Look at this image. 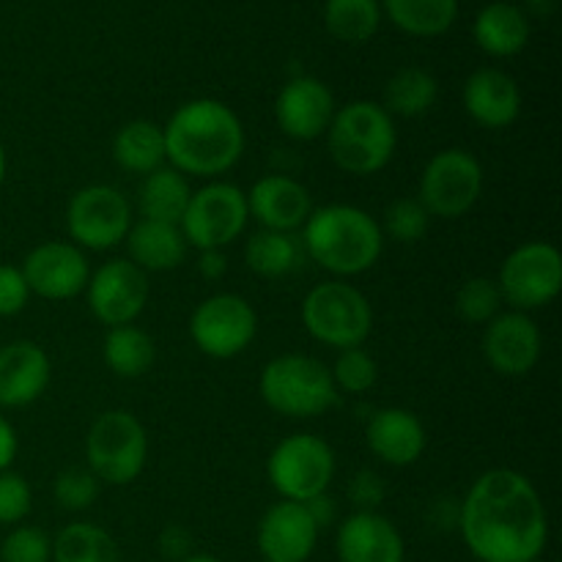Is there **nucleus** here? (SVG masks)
Wrapping results in <instances>:
<instances>
[{"label": "nucleus", "instance_id": "nucleus-1", "mask_svg": "<svg viewBox=\"0 0 562 562\" xmlns=\"http://www.w3.org/2000/svg\"><path fill=\"white\" fill-rule=\"evenodd\" d=\"M461 536L481 562H532L549 538L547 508L525 475L492 470L461 505Z\"/></svg>", "mask_w": 562, "mask_h": 562}, {"label": "nucleus", "instance_id": "nucleus-2", "mask_svg": "<svg viewBox=\"0 0 562 562\" xmlns=\"http://www.w3.org/2000/svg\"><path fill=\"white\" fill-rule=\"evenodd\" d=\"M165 159L173 170L192 176H220L239 162L245 130L228 104L195 99L181 104L162 130Z\"/></svg>", "mask_w": 562, "mask_h": 562}, {"label": "nucleus", "instance_id": "nucleus-3", "mask_svg": "<svg viewBox=\"0 0 562 562\" xmlns=\"http://www.w3.org/2000/svg\"><path fill=\"white\" fill-rule=\"evenodd\" d=\"M305 247L313 261L335 274H360L379 261L384 247L382 228L368 212L333 203L311 212L305 223Z\"/></svg>", "mask_w": 562, "mask_h": 562}, {"label": "nucleus", "instance_id": "nucleus-4", "mask_svg": "<svg viewBox=\"0 0 562 562\" xmlns=\"http://www.w3.org/2000/svg\"><path fill=\"white\" fill-rule=\"evenodd\" d=\"M329 154L351 176H373L393 159L395 126L376 102H351L329 121Z\"/></svg>", "mask_w": 562, "mask_h": 562}, {"label": "nucleus", "instance_id": "nucleus-5", "mask_svg": "<svg viewBox=\"0 0 562 562\" xmlns=\"http://www.w3.org/2000/svg\"><path fill=\"white\" fill-rule=\"evenodd\" d=\"M261 395L278 415L316 417L338 401V387L324 362L305 355H283L261 371Z\"/></svg>", "mask_w": 562, "mask_h": 562}, {"label": "nucleus", "instance_id": "nucleus-6", "mask_svg": "<svg viewBox=\"0 0 562 562\" xmlns=\"http://www.w3.org/2000/svg\"><path fill=\"white\" fill-rule=\"evenodd\" d=\"M146 428L130 412H104L93 420L86 439L88 467L99 481L110 486H126L146 467Z\"/></svg>", "mask_w": 562, "mask_h": 562}, {"label": "nucleus", "instance_id": "nucleus-7", "mask_svg": "<svg viewBox=\"0 0 562 562\" xmlns=\"http://www.w3.org/2000/svg\"><path fill=\"white\" fill-rule=\"evenodd\" d=\"M302 322L307 333L333 349H357L371 335V305L349 283H322L305 296Z\"/></svg>", "mask_w": 562, "mask_h": 562}, {"label": "nucleus", "instance_id": "nucleus-8", "mask_svg": "<svg viewBox=\"0 0 562 562\" xmlns=\"http://www.w3.org/2000/svg\"><path fill=\"white\" fill-rule=\"evenodd\" d=\"M267 475L280 497L289 503H307L327 494L335 475L333 448L313 434H291L269 456Z\"/></svg>", "mask_w": 562, "mask_h": 562}, {"label": "nucleus", "instance_id": "nucleus-9", "mask_svg": "<svg viewBox=\"0 0 562 562\" xmlns=\"http://www.w3.org/2000/svg\"><path fill=\"white\" fill-rule=\"evenodd\" d=\"M483 190V168L464 148L439 151L426 165L420 179V198L431 217H464Z\"/></svg>", "mask_w": 562, "mask_h": 562}, {"label": "nucleus", "instance_id": "nucleus-10", "mask_svg": "<svg viewBox=\"0 0 562 562\" xmlns=\"http://www.w3.org/2000/svg\"><path fill=\"white\" fill-rule=\"evenodd\" d=\"M499 296L516 311H536L549 305L562 289V258L558 247L530 241L510 252L499 269Z\"/></svg>", "mask_w": 562, "mask_h": 562}, {"label": "nucleus", "instance_id": "nucleus-11", "mask_svg": "<svg viewBox=\"0 0 562 562\" xmlns=\"http://www.w3.org/2000/svg\"><path fill=\"white\" fill-rule=\"evenodd\" d=\"M247 217H250V212H247L245 192L239 187L217 181V184L203 187L190 198V206H187L179 228L187 245L198 247L201 252L220 250L245 231Z\"/></svg>", "mask_w": 562, "mask_h": 562}, {"label": "nucleus", "instance_id": "nucleus-12", "mask_svg": "<svg viewBox=\"0 0 562 562\" xmlns=\"http://www.w3.org/2000/svg\"><path fill=\"white\" fill-rule=\"evenodd\" d=\"M258 333V318L250 302L236 294L203 300L190 318V335L198 349L217 360L241 355Z\"/></svg>", "mask_w": 562, "mask_h": 562}, {"label": "nucleus", "instance_id": "nucleus-13", "mask_svg": "<svg viewBox=\"0 0 562 562\" xmlns=\"http://www.w3.org/2000/svg\"><path fill=\"white\" fill-rule=\"evenodd\" d=\"M132 212L126 198L115 187L93 184L69 201L66 225L77 245L91 250H110L130 234Z\"/></svg>", "mask_w": 562, "mask_h": 562}, {"label": "nucleus", "instance_id": "nucleus-14", "mask_svg": "<svg viewBox=\"0 0 562 562\" xmlns=\"http://www.w3.org/2000/svg\"><path fill=\"white\" fill-rule=\"evenodd\" d=\"M148 302V280L132 261L115 258L88 280V305L108 327H126Z\"/></svg>", "mask_w": 562, "mask_h": 562}, {"label": "nucleus", "instance_id": "nucleus-15", "mask_svg": "<svg viewBox=\"0 0 562 562\" xmlns=\"http://www.w3.org/2000/svg\"><path fill=\"white\" fill-rule=\"evenodd\" d=\"M27 289L44 300H71L88 285V261L80 247L66 241H47L27 252L22 263Z\"/></svg>", "mask_w": 562, "mask_h": 562}, {"label": "nucleus", "instance_id": "nucleus-16", "mask_svg": "<svg viewBox=\"0 0 562 562\" xmlns=\"http://www.w3.org/2000/svg\"><path fill=\"white\" fill-rule=\"evenodd\" d=\"M318 541V525L305 503L272 505L258 525V549L263 562H305Z\"/></svg>", "mask_w": 562, "mask_h": 562}, {"label": "nucleus", "instance_id": "nucleus-17", "mask_svg": "<svg viewBox=\"0 0 562 562\" xmlns=\"http://www.w3.org/2000/svg\"><path fill=\"white\" fill-rule=\"evenodd\" d=\"M488 366L503 376H527L541 360V333L525 313H503L488 322L483 338Z\"/></svg>", "mask_w": 562, "mask_h": 562}, {"label": "nucleus", "instance_id": "nucleus-18", "mask_svg": "<svg viewBox=\"0 0 562 562\" xmlns=\"http://www.w3.org/2000/svg\"><path fill=\"white\" fill-rule=\"evenodd\" d=\"M280 130L294 140H316L335 115L333 91L316 77H294L274 102Z\"/></svg>", "mask_w": 562, "mask_h": 562}, {"label": "nucleus", "instance_id": "nucleus-19", "mask_svg": "<svg viewBox=\"0 0 562 562\" xmlns=\"http://www.w3.org/2000/svg\"><path fill=\"white\" fill-rule=\"evenodd\" d=\"M247 212L267 231L291 234L311 217V192L289 176H263L247 195Z\"/></svg>", "mask_w": 562, "mask_h": 562}, {"label": "nucleus", "instance_id": "nucleus-20", "mask_svg": "<svg viewBox=\"0 0 562 562\" xmlns=\"http://www.w3.org/2000/svg\"><path fill=\"white\" fill-rule=\"evenodd\" d=\"M404 538L376 510H357L338 530L340 562H404Z\"/></svg>", "mask_w": 562, "mask_h": 562}, {"label": "nucleus", "instance_id": "nucleus-21", "mask_svg": "<svg viewBox=\"0 0 562 562\" xmlns=\"http://www.w3.org/2000/svg\"><path fill=\"white\" fill-rule=\"evenodd\" d=\"M49 360L42 346L14 340L0 349V406H27L47 390Z\"/></svg>", "mask_w": 562, "mask_h": 562}, {"label": "nucleus", "instance_id": "nucleus-22", "mask_svg": "<svg viewBox=\"0 0 562 562\" xmlns=\"http://www.w3.org/2000/svg\"><path fill=\"white\" fill-rule=\"evenodd\" d=\"M464 108L486 130H505L519 119L521 91L505 71L481 69L467 80Z\"/></svg>", "mask_w": 562, "mask_h": 562}, {"label": "nucleus", "instance_id": "nucleus-23", "mask_svg": "<svg viewBox=\"0 0 562 562\" xmlns=\"http://www.w3.org/2000/svg\"><path fill=\"white\" fill-rule=\"evenodd\" d=\"M368 448L390 467H409L426 450V428L412 412L382 409L368 423Z\"/></svg>", "mask_w": 562, "mask_h": 562}, {"label": "nucleus", "instance_id": "nucleus-24", "mask_svg": "<svg viewBox=\"0 0 562 562\" xmlns=\"http://www.w3.org/2000/svg\"><path fill=\"white\" fill-rule=\"evenodd\" d=\"M126 245H130L132 263L148 272L176 269L187 258V239L179 225L157 223V220H140L126 234Z\"/></svg>", "mask_w": 562, "mask_h": 562}, {"label": "nucleus", "instance_id": "nucleus-25", "mask_svg": "<svg viewBox=\"0 0 562 562\" xmlns=\"http://www.w3.org/2000/svg\"><path fill=\"white\" fill-rule=\"evenodd\" d=\"M472 33L483 53L494 55V58H510L530 42V22L519 5L488 3L477 14Z\"/></svg>", "mask_w": 562, "mask_h": 562}, {"label": "nucleus", "instance_id": "nucleus-26", "mask_svg": "<svg viewBox=\"0 0 562 562\" xmlns=\"http://www.w3.org/2000/svg\"><path fill=\"white\" fill-rule=\"evenodd\" d=\"M190 184L184 176L173 168H159L146 176L140 184V214L143 220H157V223L179 225L190 206Z\"/></svg>", "mask_w": 562, "mask_h": 562}, {"label": "nucleus", "instance_id": "nucleus-27", "mask_svg": "<svg viewBox=\"0 0 562 562\" xmlns=\"http://www.w3.org/2000/svg\"><path fill=\"white\" fill-rule=\"evenodd\" d=\"M113 157L130 173H154L165 162L162 126L151 121H130L113 140Z\"/></svg>", "mask_w": 562, "mask_h": 562}, {"label": "nucleus", "instance_id": "nucleus-28", "mask_svg": "<svg viewBox=\"0 0 562 562\" xmlns=\"http://www.w3.org/2000/svg\"><path fill=\"white\" fill-rule=\"evenodd\" d=\"M387 16L409 36L431 38L450 31L459 0H384Z\"/></svg>", "mask_w": 562, "mask_h": 562}, {"label": "nucleus", "instance_id": "nucleus-29", "mask_svg": "<svg viewBox=\"0 0 562 562\" xmlns=\"http://www.w3.org/2000/svg\"><path fill=\"white\" fill-rule=\"evenodd\" d=\"M439 97V86L431 71L420 66H404L384 86V110L404 119L428 113Z\"/></svg>", "mask_w": 562, "mask_h": 562}, {"label": "nucleus", "instance_id": "nucleus-30", "mask_svg": "<svg viewBox=\"0 0 562 562\" xmlns=\"http://www.w3.org/2000/svg\"><path fill=\"white\" fill-rule=\"evenodd\" d=\"M382 5L379 0H327L324 25L338 42L360 44L379 31Z\"/></svg>", "mask_w": 562, "mask_h": 562}, {"label": "nucleus", "instance_id": "nucleus-31", "mask_svg": "<svg viewBox=\"0 0 562 562\" xmlns=\"http://www.w3.org/2000/svg\"><path fill=\"white\" fill-rule=\"evenodd\" d=\"M53 560L55 562H119V547L97 525H69L58 532L53 543Z\"/></svg>", "mask_w": 562, "mask_h": 562}, {"label": "nucleus", "instance_id": "nucleus-32", "mask_svg": "<svg viewBox=\"0 0 562 562\" xmlns=\"http://www.w3.org/2000/svg\"><path fill=\"white\" fill-rule=\"evenodd\" d=\"M104 362L124 379H137L154 366V340L137 327H113L104 338Z\"/></svg>", "mask_w": 562, "mask_h": 562}, {"label": "nucleus", "instance_id": "nucleus-33", "mask_svg": "<svg viewBox=\"0 0 562 562\" xmlns=\"http://www.w3.org/2000/svg\"><path fill=\"white\" fill-rule=\"evenodd\" d=\"M247 267L261 278H283L300 263V245L291 234L280 231H258L245 247Z\"/></svg>", "mask_w": 562, "mask_h": 562}, {"label": "nucleus", "instance_id": "nucleus-34", "mask_svg": "<svg viewBox=\"0 0 562 562\" xmlns=\"http://www.w3.org/2000/svg\"><path fill=\"white\" fill-rule=\"evenodd\" d=\"M499 305H503V296H499L497 283L488 278L467 280L456 294V313L467 324H488L494 316H499Z\"/></svg>", "mask_w": 562, "mask_h": 562}, {"label": "nucleus", "instance_id": "nucleus-35", "mask_svg": "<svg viewBox=\"0 0 562 562\" xmlns=\"http://www.w3.org/2000/svg\"><path fill=\"white\" fill-rule=\"evenodd\" d=\"M431 214L417 198H398L384 209V231L401 245H415L428 234Z\"/></svg>", "mask_w": 562, "mask_h": 562}, {"label": "nucleus", "instance_id": "nucleus-36", "mask_svg": "<svg viewBox=\"0 0 562 562\" xmlns=\"http://www.w3.org/2000/svg\"><path fill=\"white\" fill-rule=\"evenodd\" d=\"M329 373H333L335 387L346 390V393H366V390H371L376 384L379 368L373 362V357L357 346V349L340 351V357L335 360V368Z\"/></svg>", "mask_w": 562, "mask_h": 562}, {"label": "nucleus", "instance_id": "nucleus-37", "mask_svg": "<svg viewBox=\"0 0 562 562\" xmlns=\"http://www.w3.org/2000/svg\"><path fill=\"white\" fill-rule=\"evenodd\" d=\"M99 477L91 470L71 467L55 477V499L66 510H86L97 503Z\"/></svg>", "mask_w": 562, "mask_h": 562}, {"label": "nucleus", "instance_id": "nucleus-38", "mask_svg": "<svg viewBox=\"0 0 562 562\" xmlns=\"http://www.w3.org/2000/svg\"><path fill=\"white\" fill-rule=\"evenodd\" d=\"M53 541L36 527H16L0 547V562H49Z\"/></svg>", "mask_w": 562, "mask_h": 562}, {"label": "nucleus", "instance_id": "nucleus-39", "mask_svg": "<svg viewBox=\"0 0 562 562\" xmlns=\"http://www.w3.org/2000/svg\"><path fill=\"white\" fill-rule=\"evenodd\" d=\"M31 486L16 472H0V525H16L31 514Z\"/></svg>", "mask_w": 562, "mask_h": 562}, {"label": "nucleus", "instance_id": "nucleus-40", "mask_svg": "<svg viewBox=\"0 0 562 562\" xmlns=\"http://www.w3.org/2000/svg\"><path fill=\"white\" fill-rule=\"evenodd\" d=\"M27 296L31 289L22 278V269L0 267V316H16L27 305Z\"/></svg>", "mask_w": 562, "mask_h": 562}, {"label": "nucleus", "instance_id": "nucleus-41", "mask_svg": "<svg viewBox=\"0 0 562 562\" xmlns=\"http://www.w3.org/2000/svg\"><path fill=\"white\" fill-rule=\"evenodd\" d=\"M351 503L360 510H373L376 505H382L384 499V483L382 477L373 475V472H360V475L351 481Z\"/></svg>", "mask_w": 562, "mask_h": 562}, {"label": "nucleus", "instance_id": "nucleus-42", "mask_svg": "<svg viewBox=\"0 0 562 562\" xmlns=\"http://www.w3.org/2000/svg\"><path fill=\"white\" fill-rule=\"evenodd\" d=\"M190 549H192V536L179 525H170L165 527L162 536H159V552L165 554L168 560H187L190 558Z\"/></svg>", "mask_w": 562, "mask_h": 562}, {"label": "nucleus", "instance_id": "nucleus-43", "mask_svg": "<svg viewBox=\"0 0 562 562\" xmlns=\"http://www.w3.org/2000/svg\"><path fill=\"white\" fill-rule=\"evenodd\" d=\"M198 269H201V274L206 280H220L225 274V269H228V258L220 250H203Z\"/></svg>", "mask_w": 562, "mask_h": 562}, {"label": "nucleus", "instance_id": "nucleus-44", "mask_svg": "<svg viewBox=\"0 0 562 562\" xmlns=\"http://www.w3.org/2000/svg\"><path fill=\"white\" fill-rule=\"evenodd\" d=\"M14 456H16V434L14 428H11V423L0 417V472L9 470Z\"/></svg>", "mask_w": 562, "mask_h": 562}, {"label": "nucleus", "instance_id": "nucleus-45", "mask_svg": "<svg viewBox=\"0 0 562 562\" xmlns=\"http://www.w3.org/2000/svg\"><path fill=\"white\" fill-rule=\"evenodd\" d=\"M305 508L311 510V516H313V521L318 525V530H322V527H327L329 521H333V516H335V505H333V499L327 497V494H318V497L307 499Z\"/></svg>", "mask_w": 562, "mask_h": 562}, {"label": "nucleus", "instance_id": "nucleus-46", "mask_svg": "<svg viewBox=\"0 0 562 562\" xmlns=\"http://www.w3.org/2000/svg\"><path fill=\"white\" fill-rule=\"evenodd\" d=\"M181 562H220V560L212 558V554H190V558Z\"/></svg>", "mask_w": 562, "mask_h": 562}, {"label": "nucleus", "instance_id": "nucleus-47", "mask_svg": "<svg viewBox=\"0 0 562 562\" xmlns=\"http://www.w3.org/2000/svg\"><path fill=\"white\" fill-rule=\"evenodd\" d=\"M3 176H5V151L0 146V184H3Z\"/></svg>", "mask_w": 562, "mask_h": 562}, {"label": "nucleus", "instance_id": "nucleus-48", "mask_svg": "<svg viewBox=\"0 0 562 562\" xmlns=\"http://www.w3.org/2000/svg\"><path fill=\"white\" fill-rule=\"evenodd\" d=\"M527 3H541V0H527Z\"/></svg>", "mask_w": 562, "mask_h": 562}]
</instances>
